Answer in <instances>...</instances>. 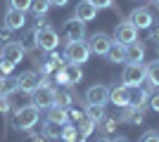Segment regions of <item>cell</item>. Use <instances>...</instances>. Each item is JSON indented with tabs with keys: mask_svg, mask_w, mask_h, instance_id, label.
<instances>
[{
	"mask_svg": "<svg viewBox=\"0 0 159 142\" xmlns=\"http://www.w3.org/2000/svg\"><path fill=\"white\" fill-rule=\"evenodd\" d=\"M38 118H40V109L33 107V104H24V107L14 109L12 126L17 130H33V126L38 123Z\"/></svg>",
	"mask_w": 159,
	"mask_h": 142,
	"instance_id": "1",
	"label": "cell"
},
{
	"mask_svg": "<svg viewBox=\"0 0 159 142\" xmlns=\"http://www.w3.org/2000/svg\"><path fill=\"white\" fill-rule=\"evenodd\" d=\"M55 81H57V85H62V88H74V85H79V83L83 81V71H81L79 64L66 62V64H62V67L55 71Z\"/></svg>",
	"mask_w": 159,
	"mask_h": 142,
	"instance_id": "2",
	"label": "cell"
},
{
	"mask_svg": "<svg viewBox=\"0 0 159 142\" xmlns=\"http://www.w3.org/2000/svg\"><path fill=\"white\" fill-rule=\"evenodd\" d=\"M145 76H147V67L143 62H126V67L121 71V85L126 88H138L145 83Z\"/></svg>",
	"mask_w": 159,
	"mask_h": 142,
	"instance_id": "3",
	"label": "cell"
},
{
	"mask_svg": "<svg viewBox=\"0 0 159 142\" xmlns=\"http://www.w3.org/2000/svg\"><path fill=\"white\" fill-rule=\"evenodd\" d=\"M90 47H88L86 41H69L64 45V59L71 62V64H79V67H83L88 59H90Z\"/></svg>",
	"mask_w": 159,
	"mask_h": 142,
	"instance_id": "4",
	"label": "cell"
},
{
	"mask_svg": "<svg viewBox=\"0 0 159 142\" xmlns=\"http://www.w3.org/2000/svg\"><path fill=\"white\" fill-rule=\"evenodd\" d=\"M36 43H38L40 52H52L60 45V33L52 26H45V28H40V31H36Z\"/></svg>",
	"mask_w": 159,
	"mask_h": 142,
	"instance_id": "5",
	"label": "cell"
},
{
	"mask_svg": "<svg viewBox=\"0 0 159 142\" xmlns=\"http://www.w3.org/2000/svg\"><path fill=\"white\" fill-rule=\"evenodd\" d=\"M55 95H57V90L52 85H38L31 93V104L38 109H50L55 104Z\"/></svg>",
	"mask_w": 159,
	"mask_h": 142,
	"instance_id": "6",
	"label": "cell"
},
{
	"mask_svg": "<svg viewBox=\"0 0 159 142\" xmlns=\"http://www.w3.org/2000/svg\"><path fill=\"white\" fill-rule=\"evenodd\" d=\"M114 41L121 43V45H131V43L138 41V28L133 26L131 19H124L119 26L114 28Z\"/></svg>",
	"mask_w": 159,
	"mask_h": 142,
	"instance_id": "7",
	"label": "cell"
},
{
	"mask_svg": "<svg viewBox=\"0 0 159 142\" xmlns=\"http://www.w3.org/2000/svg\"><path fill=\"white\" fill-rule=\"evenodd\" d=\"M112 43H114V38H109V36L102 33V31H95L93 36H88V47H90V52H93V54H102V57H107Z\"/></svg>",
	"mask_w": 159,
	"mask_h": 142,
	"instance_id": "8",
	"label": "cell"
},
{
	"mask_svg": "<svg viewBox=\"0 0 159 142\" xmlns=\"http://www.w3.org/2000/svg\"><path fill=\"white\" fill-rule=\"evenodd\" d=\"M0 57H2V59H7V62H12L14 67H17L19 62H24V57H26V50L21 47L19 41H7L5 45L0 47Z\"/></svg>",
	"mask_w": 159,
	"mask_h": 142,
	"instance_id": "9",
	"label": "cell"
},
{
	"mask_svg": "<svg viewBox=\"0 0 159 142\" xmlns=\"http://www.w3.org/2000/svg\"><path fill=\"white\" fill-rule=\"evenodd\" d=\"M64 38L69 41H86V24L79 21L76 17H69L64 21Z\"/></svg>",
	"mask_w": 159,
	"mask_h": 142,
	"instance_id": "10",
	"label": "cell"
},
{
	"mask_svg": "<svg viewBox=\"0 0 159 142\" xmlns=\"http://www.w3.org/2000/svg\"><path fill=\"white\" fill-rule=\"evenodd\" d=\"M2 24H5L10 31H21V28L26 26V12L14 10V7H7L5 17H2Z\"/></svg>",
	"mask_w": 159,
	"mask_h": 142,
	"instance_id": "11",
	"label": "cell"
},
{
	"mask_svg": "<svg viewBox=\"0 0 159 142\" xmlns=\"http://www.w3.org/2000/svg\"><path fill=\"white\" fill-rule=\"evenodd\" d=\"M128 19L133 21V26L138 28V31H145V28H150L154 24V17H152V12H150L147 7H135Z\"/></svg>",
	"mask_w": 159,
	"mask_h": 142,
	"instance_id": "12",
	"label": "cell"
},
{
	"mask_svg": "<svg viewBox=\"0 0 159 142\" xmlns=\"http://www.w3.org/2000/svg\"><path fill=\"white\" fill-rule=\"evenodd\" d=\"M116 121L119 123H128V126H140V123L145 121V109L143 107H124Z\"/></svg>",
	"mask_w": 159,
	"mask_h": 142,
	"instance_id": "13",
	"label": "cell"
},
{
	"mask_svg": "<svg viewBox=\"0 0 159 142\" xmlns=\"http://www.w3.org/2000/svg\"><path fill=\"white\" fill-rule=\"evenodd\" d=\"M98 7H95L93 0H81L79 5H76V12H74V17L79 21H83V24H88V21H93L95 17H98Z\"/></svg>",
	"mask_w": 159,
	"mask_h": 142,
	"instance_id": "14",
	"label": "cell"
},
{
	"mask_svg": "<svg viewBox=\"0 0 159 142\" xmlns=\"http://www.w3.org/2000/svg\"><path fill=\"white\" fill-rule=\"evenodd\" d=\"M17 78H19V90L26 93V95H31L33 90L40 85V74L38 71H21Z\"/></svg>",
	"mask_w": 159,
	"mask_h": 142,
	"instance_id": "15",
	"label": "cell"
},
{
	"mask_svg": "<svg viewBox=\"0 0 159 142\" xmlns=\"http://www.w3.org/2000/svg\"><path fill=\"white\" fill-rule=\"evenodd\" d=\"M109 102H112L114 107H128L131 104V88H126V85H116V88H109Z\"/></svg>",
	"mask_w": 159,
	"mask_h": 142,
	"instance_id": "16",
	"label": "cell"
},
{
	"mask_svg": "<svg viewBox=\"0 0 159 142\" xmlns=\"http://www.w3.org/2000/svg\"><path fill=\"white\" fill-rule=\"evenodd\" d=\"M86 102L88 104H107L109 102V88L107 85H90L86 90Z\"/></svg>",
	"mask_w": 159,
	"mask_h": 142,
	"instance_id": "17",
	"label": "cell"
},
{
	"mask_svg": "<svg viewBox=\"0 0 159 142\" xmlns=\"http://www.w3.org/2000/svg\"><path fill=\"white\" fill-rule=\"evenodd\" d=\"M19 43H21V47L26 50V54H36V52H40L38 50V43H36V28H21L19 31Z\"/></svg>",
	"mask_w": 159,
	"mask_h": 142,
	"instance_id": "18",
	"label": "cell"
},
{
	"mask_svg": "<svg viewBox=\"0 0 159 142\" xmlns=\"http://www.w3.org/2000/svg\"><path fill=\"white\" fill-rule=\"evenodd\" d=\"M79 102V95L74 93V88H60L57 90V95H55V104L57 107H74Z\"/></svg>",
	"mask_w": 159,
	"mask_h": 142,
	"instance_id": "19",
	"label": "cell"
},
{
	"mask_svg": "<svg viewBox=\"0 0 159 142\" xmlns=\"http://www.w3.org/2000/svg\"><path fill=\"white\" fill-rule=\"evenodd\" d=\"M150 90L143 88V85H138V88H131V104L128 107H145L147 102H150Z\"/></svg>",
	"mask_w": 159,
	"mask_h": 142,
	"instance_id": "20",
	"label": "cell"
},
{
	"mask_svg": "<svg viewBox=\"0 0 159 142\" xmlns=\"http://www.w3.org/2000/svg\"><path fill=\"white\" fill-rule=\"evenodd\" d=\"M83 114H86V118H90V121L98 126V123L107 116V111H105V104H88V102H86V107H83Z\"/></svg>",
	"mask_w": 159,
	"mask_h": 142,
	"instance_id": "21",
	"label": "cell"
},
{
	"mask_svg": "<svg viewBox=\"0 0 159 142\" xmlns=\"http://www.w3.org/2000/svg\"><path fill=\"white\" fill-rule=\"evenodd\" d=\"M107 59L112 62V64H126V45L114 41L112 47H109V52H107Z\"/></svg>",
	"mask_w": 159,
	"mask_h": 142,
	"instance_id": "22",
	"label": "cell"
},
{
	"mask_svg": "<svg viewBox=\"0 0 159 142\" xmlns=\"http://www.w3.org/2000/svg\"><path fill=\"white\" fill-rule=\"evenodd\" d=\"M17 90H19V78L17 76H2V81H0V95L12 97Z\"/></svg>",
	"mask_w": 159,
	"mask_h": 142,
	"instance_id": "23",
	"label": "cell"
},
{
	"mask_svg": "<svg viewBox=\"0 0 159 142\" xmlns=\"http://www.w3.org/2000/svg\"><path fill=\"white\" fill-rule=\"evenodd\" d=\"M147 67V76H145V83H147V90L152 93L154 88H159V59L152 62V64H145Z\"/></svg>",
	"mask_w": 159,
	"mask_h": 142,
	"instance_id": "24",
	"label": "cell"
},
{
	"mask_svg": "<svg viewBox=\"0 0 159 142\" xmlns=\"http://www.w3.org/2000/svg\"><path fill=\"white\" fill-rule=\"evenodd\" d=\"M145 59V45L140 41L126 45V62H143Z\"/></svg>",
	"mask_w": 159,
	"mask_h": 142,
	"instance_id": "25",
	"label": "cell"
},
{
	"mask_svg": "<svg viewBox=\"0 0 159 142\" xmlns=\"http://www.w3.org/2000/svg\"><path fill=\"white\" fill-rule=\"evenodd\" d=\"M45 118H50V121L60 123V126H64V123H69V109L52 104V107L48 109V116H45Z\"/></svg>",
	"mask_w": 159,
	"mask_h": 142,
	"instance_id": "26",
	"label": "cell"
},
{
	"mask_svg": "<svg viewBox=\"0 0 159 142\" xmlns=\"http://www.w3.org/2000/svg\"><path fill=\"white\" fill-rule=\"evenodd\" d=\"M40 133L45 135V140H60L62 126H60V123H55V121H50V118H45V121H43V128H40Z\"/></svg>",
	"mask_w": 159,
	"mask_h": 142,
	"instance_id": "27",
	"label": "cell"
},
{
	"mask_svg": "<svg viewBox=\"0 0 159 142\" xmlns=\"http://www.w3.org/2000/svg\"><path fill=\"white\" fill-rule=\"evenodd\" d=\"M50 0H31V10L29 12H33V17H43V14H48V10H50Z\"/></svg>",
	"mask_w": 159,
	"mask_h": 142,
	"instance_id": "28",
	"label": "cell"
},
{
	"mask_svg": "<svg viewBox=\"0 0 159 142\" xmlns=\"http://www.w3.org/2000/svg\"><path fill=\"white\" fill-rule=\"evenodd\" d=\"M76 135H79V128H76L74 123H64V126H62L60 140H64V142H74V140H76Z\"/></svg>",
	"mask_w": 159,
	"mask_h": 142,
	"instance_id": "29",
	"label": "cell"
},
{
	"mask_svg": "<svg viewBox=\"0 0 159 142\" xmlns=\"http://www.w3.org/2000/svg\"><path fill=\"white\" fill-rule=\"evenodd\" d=\"M98 126H100V130H102L105 135H109V133H114V130H116L119 121H116V118H109V116H105V118H102V121H100Z\"/></svg>",
	"mask_w": 159,
	"mask_h": 142,
	"instance_id": "30",
	"label": "cell"
},
{
	"mask_svg": "<svg viewBox=\"0 0 159 142\" xmlns=\"http://www.w3.org/2000/svg\"><path fill=\"white\" fill-rule=\"evenodd\" d=\"M76 126H79V133H83V135H90V133H95V128H98V126H95L93 121H90V118H86V116H83V118H81L79 123H76Z\"/></svg>",
	"mask_w": 159,
	"mask_h": 142,
	"instance_id": "31",
	"label": "cell"
},
{
	"mask_svg": "<svg viewBox=\"0 0 159 142\" xmlns=\"http://www.w3.org/2000/svg\"><path fill=\"white\" fill-rule=\"evenodd\" d=\"M10 7L21 10V12H29L31 10V0H10Z\"/></svg>",
	"mask_w": 159,
	"mask_h": 142,
	"instance_id": "32",
	"label": "cell"
},
{
	"mask_svg": "<svg viewBox=\"0 0 159 142\" xmlns=\"http://www.w3.org/2000/svg\"><path fill=\"white\" fill-rule=\"evenodd\" d=\"M138 142H159V130H145Z\"/></svg>",
	"mask_w": 159,
	"mask_h": 142,
	"instance_id": "33",
	"label": "cell"
},
{
	"mask_svg": "<svg viewBox=\"0 0 159 142\" xmlns=\"http://www.w3.org/2000/svg\"><path fill=\"white\" fill-rule=\"evenodd\" d=\"M12 71H14V64L0 57V74H2V76H12Z\"/></svg>",
	"mask_w": 159,
	"mask_h": 142,
	"instance_id": "34",
	"label": "cell"
},
{
	"mask_svg": "<svg viewBox=\"0 0 159 142\" xmlns=\"http://www.w3.org/2000/svg\"><path fill=\"white\" fill-rule=\"evenodd\" d=\"M83 116H86V114H83V111H81V109H76V107H71V109H69V121H74V123H79L81 118H83Z\"/></svg>",
	"mask_w": 159,
	"mask_h": 142,
	"instance_id": "35",
	"label": "cell"
},
{
	"mask_svg": "<svg viewBox=\"0 0 159 142\" xmlns=\"http://www.w3.org/2000/svg\"><path fill=\"white\" fill-rule=\"evenodd\" d=\"M147 31H150V41H152V43H157V45H159V24L154 21V24H152L150 28H147Z\"/></svg>",
	"mask_w": 159,
	"mask_h": 142,
	"instance_id": "36",
	"label": "cell"
},
{
	"mask_svg": "<svg viewBox=\"0 0 159 142\" xmlns=\"http://www.w3.org/2000/svg\"><path fill=\"white\" fill-rule=\"evenodd\" d=\"M147 104H150V109H152V111H157V114H159V93H152V95H150V102H147Z\"/></svg>",
	"mask_w": 159,
	"mask_h": 142,
	"instance_id": "37",
	"label": "cell"
},
{
	"mask_svg": "<svg viewBox=\"0 0 159 142\" xmlns=\"http://www.w3.org/2000/svg\"><path fill=\"white\" fill-rule=\"evenodd\" d=\"M45 26H50V21H48L45 14H43V17H36V24H33V28H36V31H40V28H45Z\"/></svg>",
	"mask_w": 159,
	"mask_h": 142,
	"instance_id": "38",
	"label": "cell"
},
{
	"mask_svg": "<svg viewBox=\"0 0 159 142\" xmlns=\"http://www.w3.org/2000/svg\"><path fill=\"white\" fill-rule=\"evenodd\" d=\"M93 2H95L98 10H107V7H114V5H116L114 0H93Z\"/></svg>",
	"mask_w": 159,
	"mask_h": 142,
	"instance_id": "39",
	"label": "cell"
},
{
	"mask_svg": "<svg viewBox=\"0 0 159 142\" xmlns=\"http://www.w3.org/2000/svg\"><path fill=\"white\" fill-rule=\"evenodd\" d=\"M7 41H12V31L7 26H2L0 28V43H7Z\"/></svg>",
	"mask_w": 159,
	"mask_h": 142,
	"instance_id": "40",
	"label": "cell"
},
{
	"mask_svg": "<svg viewBox=\"0 0 159 142\" xmlns=\"http://www.w3.org/2000/svg\"><path fill=\"white\" fill-rule=\"evenodd\" d=\"M29 137H31V142H45V135H43V133H31V130H29Z\"/></svg>",
	"mask_w": 159,
	"mask_h": 142,
	"instance_id": "41",
	"label": "cell"
},
{
	"mask_svg": "<svg viewBox=\"0 0 159 142\" xmlns=\"http://www.w3.org/2000/svg\"><path fill=\"white\" fill-rule=\"evenodd\" d=\"M66 2H69V0H50V5H52V7H64Z\"/></svg>",
	"mask_w": 159,
	"mask_h": 142,
	"instance_id": "42",
	"label": "cell"
},
{
	"mask_svg": "<svg viewBox=\"0 0 159 142\" xmlns=\"http://www.w3.org/2000/svg\"><path fill=\"white\" fill-rule=\"evenodd\" d=\"M74 142H86V135H83V133H79V135H76V140Z\"/></svg>",
	"mask_w": 159,
	"mask_h": 142,
	"instance_id": "43",
	"label": "cell"
},
{
	"mask_svg": "<svg viewBox=\"0 0 159 142\" xmlns=\"http://www.w3.org/2000/svg\"><path fill=\"white\" fill-rule=\"evenodd\" d=\"M114 142H128V140H126V137H124V135H119V137H116V140H114Z\"/></svg>",
	"mask_w": 159,
	"mask_h": 142,
	"instance_id": "44",
	"label": "cell"
},
{
	"mask_svg": "<svg viewBox=\"0 0 159 142\" xmlns=\"http://www.w3.org/2000/svg\"><path fill=\"white\" fill-rule=\"evenodd\" d=\"M95 142H114V140H109V137H100V140H95Z\"/></svg>",
	"mask_w": 159,
	"mask_h": 142,
	"instance_id": "45",
	"label": "cell"
},
{
	"mask_svg": "<svg viewBox=\"0 0 159 142\" xmlns=\"http://www.w3.org/2000/svg\"><path fill=\"white\" fill-rule=\"evenodd\" d=\"M152 2H157V5H159V0H152Z\"/></svg>",
	"mask_w": 159,
	"mask_h": 142,
	"instance_id": "46",
	"label": "cell"
},
{
	"mask_svg": "<svg viewBox=\"0 0 159 142\" xmlns=\"http://www.w3.org/2000/svg\"><path fill=\"white\" fill-rule=\"evenodd\" d=\"M0 81H2V74H0Z\"/></svg>",
	"mask_w": 159,
	"mask_h": 142,
	"instance_id": "47",
	"label": "cell"
},
{
	"mask_svg": "<svg viewBox=\"0 0 159 142\" xmlns=\"http://www.w3.org/2000/svg\"><path fill=\"white\" fill-rule=\"evenodd\" d=\"M138 2H143V0H138Z\"/></svg>",
	"mask_w": 159,
	"mask_h": 142,
	"instance_id": "48",
	"label": "cell"
}]
</instances>
